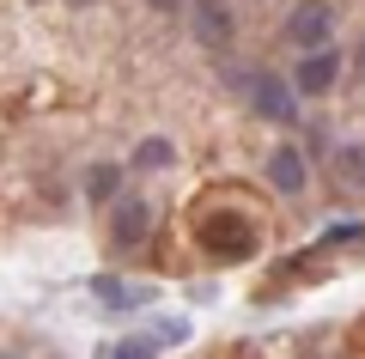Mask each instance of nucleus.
<instances>
[{"mask_svg":"<svg viewBox=\"0 0 365 359\" xmlns=\"http://www.w3.org/2000/svg\"><path fill=\"white\" fill-rule=\"evenodd\" d=\"M280 37H287L299 55L329 49V37H335V6H329V0H299V6L287 13V25H280Z\"/></svg>","mask_w":365,"mask_h":359,"instance_id":"obj_1","label":"nucleus"},{"mask_svg":"<svg viewBox=\"0 0 365 359\" xmlns=\"http://www.w3.org/2000/svg\"><path fill=\"white\" fill-rule=\"evenodd\" d=\"M250 103H256V116H268V122H299V86H287V79L274 74H250Z\"/></svg>","mask_w":365,"mask_h":359,"instance_id":"obj_2","label":"nucleus"},{"mask_svg":"<svg viewBox=\"0 0 365 359\" xmlns=\"http://www.w3.org/2000/svg\"><path fill=\"white\" fill-rule=\"evenodd\" d=\"M146 231H153V207H146L140 195H116V201H110V244L116 250H140Z\"/></svg>","mask_w":365,"mask_h":359,"instance_id":"obj_3","label":"nucleus"},{"mask_svg":"<svg viewBox=\"0 0 365 359\" xmlns=\"http://www.w3.org/2000/svg\"><path fill=\"white\" fill-rule=\"evenodd\" d=\"M91 298L104 310H146L158 298V286H140V280H122V274H91Z\"/></svg>","mask_w":365,"mask_h":359,"instance_id":"obj_4","label":"nucleus"},{"mask_svg":"<svg viewBox=\"0 0 365 359\" xmlns=\"http://www.w3.org/2000/svg\"><path fill=\"white\" fill-rule=\"evenodd\" d=\"M262 171H268V189H280V195H304V189H311V165H304V153H299V146H287V141L268 153V165H262Z\"/></svg>","mask_w":365,"mask_h":359,"instance_id":"obj_5","label":"nucleus"},{"mask_svg":"<svg viewBox=\"0 0 365 359\" xmlns=\"http://www.w3.org/2000/svg\"><path fill=\"white\" fill-rule=\"evenodd\" d=\"M341 79V55H335V43L329 49H311V55H299V74H292V86H299V98H323L329 86Z\"/></svg>","mask_w":365,"mask_h":359,"instance_id":"obj_6","label":"nucleus"},{"mask_svg":"<svg viewBox=\"0 0 365 359\" xmlns=\"http://www.w3.org/2000/svg\"><path fill=\"white\" fill-rule=\"evenodd\" d=\"M189 31H195L201 49H225V43H232V6H225V0H195Z\"/></svg>","mask_w":365,"mask_h":359,"instance_id":"obj_7","label":"nucleus"},{"mask_svg":"<svg viewBox=\"0 0 365 359\" xmlns=\"http://www.w3.org/2000/svg\"><path fill=\"white\" fill-rule=\"evenodd\" d=\"M91 359H158V341H153V335H128V341H110V347H98Z\"/></svg>","mask_w":365,"mask_h":359,"instance_id":"obj_8","label":"nucleus"},{"mask_svg":"<svg viewBox=\"0 0 365 359\" xmlns=\"http://www.w3.org/2000/svg\"><path fill=\"white\" fill-rule=\"evenodd\" d=\"M116 189H122V165H91L86 171V195L91 201H116Z\"/></svg>","mask_w":365,"mask_h":359,"instance_id":"obj_9","label":"nucleus"},{"mask_svg":"<svg viewBox=\"0 0 365 359\" xmlns=\"http://www.w3.org/2000/svg\"><path fill=\"white\" fill-rule=\"evenodd\" d=\"M165 165H170V141L165 134H153V141L134 146V171H165Z\"/></svg>","mask_w":365,"mask_h":359,"instance_id":"obj_10","label":"nucleus"},{"mask_svg":"<svg viewBox=\"0 0 365 359\" xmlns=\"http://www.w3.org/2000/svg\"><path fill=\"white\" fill-rule=\"evenodd\" d=\"M146 335H153L158 347H182L195 329H189V317H153V329H146Z\"/></svg>","mask_w":365,"mask_h":359,"instance_id":"obj_11","label":"nucleus"},{"mask_svg":"<svg viewBox=\"0 0 365 359\" xmlns=\"http://www.w3.org/2000/svg\"><path fill=\"white\" fill-rule=\"evenodd\" d=\"M359 238H365V226H359V219H335V226H329L323 238H317V244H323V250H353Z\"/></svg>","mask_w":365,"mask_h":359,"instance_id":"obj_12","label":"nucleus"},{"mask_svg":"<svg viewBox=\"0 0 365 359\" xmlns=\"http://www.w3.org/2000/svg\"><path fill=\"white\" fill-rule=\"evenodd\" d=\"M335 171H341L347 183H365V146H341V153H335Z\"/></svg>","mask_w":365,"mask_h":359,"instance_id":"obj_13","label":"nucleus"},{"mask_svg":"<svg viewBox=\"0 0 365 359\" xmlns=\"http://www.w3.org/2000/svg\"><path fill=\"white\" fill-rule=\"evenodd\" d=\"M189 298H195V305H213V298H220V286H213V280H195V286H189Z\"/></svg>","mask_w":365,"mask_h":359,"instance_id":"obj_14","label":"nucleus"},{"mask_svg":"<svg viewBox=\"0 0 365 359\" xmlns=\"http://www.w3.org/2000/svg\"><path fill=\"white\" fill-rule=\"evenodd\" d=\"M353 79L365 86V37H359V49H353Z\"/></svg>","mask_w":365,"mask_h":359,"instance_id":"obj_15","label":"nucleus"},{"mask_svg":"<svg viewBox=\"0 0 365 359\" xmlns=\"http://www.w3.org/2000/svg\"><path fill=\"white\" fill-rule=\"evenodd\" d=\"M146 6H158V13H177V6H182V0H146Z\"/></svg>","mask_w":365,"mask_h":359,"instance_id":"obj_16","label":"nucleus"},{"mask_svg":"<svg viewBox=\"0 0 365 359\" xmlns=\"http://www.w3.org/2000/svg\"><path fill=\"white\" fill-rule=\"evenodd\" d=\"M73 6H98V0H73Z\"/></svg>","mask_w":365,"mask_h":359,"instance_id":"obj_17","label":"nucleus"},{"mask_svg":"<svg viewBox=\"0 0 365 359\" xmlns=\"http://www.w3.org/2000/svg\"><path fill=\"white\" fill-rule=\"evenodd\" d=\"M0 359H19V353H0Z\"/></svg>","mask_w":365,"mask_h":359,"instance_id":"obj_18","label":"nucleus"}]
</instances>
